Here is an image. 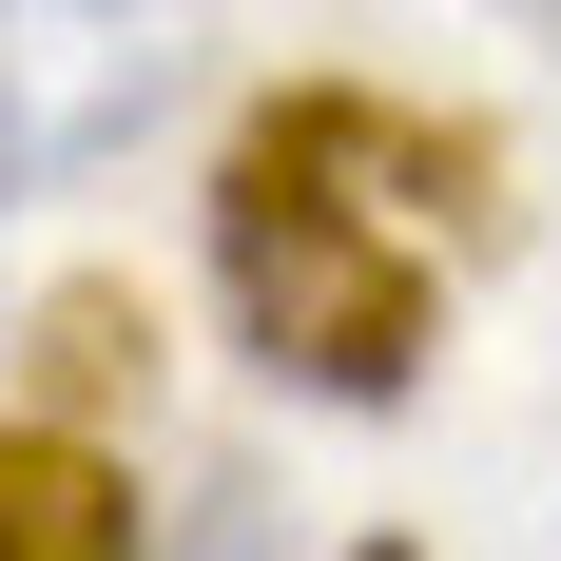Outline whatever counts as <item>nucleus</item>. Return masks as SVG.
I'll list each match as a JSON object with an SVG mask.
<instances>
[{
    "instance_id": "f03ea898",
    "label": "nucleus",
    "mask_w": 561,
    "mask_h": 561,
    "mask_svg": "<svg viewBox=\"0 0 561 561\" xmlns=\"http://www.w3.org/2000/svg\"><path fill=\"white\" fill-rule=\"evenodd\" d=\"M174 58H194V0H0V214L98 174L174 98Z\"/></svg>"
},
{
    "instance_id": "f257e3e1",
    "label": "nucleus",
    "mask_w": 561,
    "mask_h": 561,
    "mask_svg": "<svg viewBox=\"0 0 561 561\" xmlns=\"http://www.w3.org/2000/svg\"><path fill=\"white\" fill-rule=\"evenodd\" d=\"M446 252H465V136L407 98H272L214 174V290L252 368L310 407H407L446 348Z\"/></svg>"
},
{
    "instance_id": "7ed1b4c3",
    "label": "nucleus",
    "mask_w": 561,
    "mask_h": 561,
    "mask_svg": "<svg viewBox=\"0 0 561 561\" xmlns=\"http://www.w3.org/2000/svg\"><path fill=\"white\" fill-rule=\"evenodd\" d=\"M0 561H136V465L78 426H0Z\"/></svg>"
},
{
    "instance_id": "20e7f679",
    "label": "nucleus",
    "mask_w": 561,
    "mask_h": 561,
    "mask_svg": "<svg viewBox=\"0 0 561 561\" xmlns=\"http://www.w3.org/2000/svg\"><path fill=\"white\" fill-rule=\"evenodd\" d=\"M348 561H407V542H348Z\"/></svg>"
}]
</instances>
